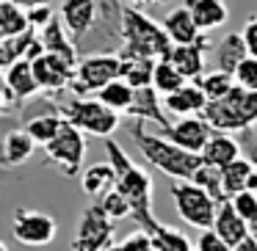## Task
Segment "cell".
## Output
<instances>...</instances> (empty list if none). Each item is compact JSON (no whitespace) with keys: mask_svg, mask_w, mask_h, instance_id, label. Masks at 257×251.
I'll return each mask as SVG.
<instances>
[{"mask_svg":"<svg viewBox=\"0 0 257 251\" xmlns=\"http://www.w3.org/2000/svg\"><path fill=\"white\" fill-rule=\"evenodd\" d=\"M105 152H108V163L116 171V190L130 201L133 207V221L139 223V229H147V232H155V226L161 221L152 212V193H155V185H152V177L133 163V157L124 152V146L113 138H105Z\"/></svg>","mask_w":257,"mask_h":251,"instance_id":"obj_1","label":"cell"},{"mask_svg":"<svg viewBox=\"0 0 257 251\" xmlns=\"http://www.w3.org/2000/svg\"><path fill=\"white\" fill-rule=\"evenodd\" d=\"M144 124L147 122H139V119H133V124H130L133 144L139 146V152L144 155V160L152 163L158 171H163L166 177H172V179H194V174L199 171V166L205 163L202 155H194V152L177 146L174 141H169L163 133L161 135L147 133Z\"/></svg>","mask_w":257,"mask_h":251,"instance_id":"obj_2","label":"cell"},{"mask_svg":"<svg viewBox=\"0 0 257 251\" xmlns=\"http://www.w3.org/2000/svg\"><path fill=\"white\" fill-rule=\"evenodd\" d=\"M172 39L152 17H147L144 9H124V25H122V45L116 56L122 61L127 58H166L172 53Z\"/></svg>","mask_w":257,"mask_h":251,"instance_id":"obj_3","label":"cell"},{"mask_svg":"<svg viewBox=\"0 0 257 251\" xmlns=\"http://www.w3.org/2000/svg\"><path fill=\"white\" fill-rule=\"evenodd\" d=\"M53 105L58 108L64 119L69 124H75L78 130H83L86 135H97V138H111L116 133V127L122 124V113L111 111L105 102H100L97 97H75V94H58L50 97Z\"/></svg>","mask_w":257,"mask_h":251,"instance_id":"obj_4","label":"cell"},{"mask_svg":"<svg viewBox=\"0 0 257 251\" xmlns=\"http://www.w3.org/2000/svg\"><path fill=\"white\" fill-rule=\"evenodd\" d=\"M202 116L213 124L218 133H246V130L257 127V91H246L235 86V91L224 100L207 102Z\"/></svg>","mask_w":257,"mask_h":251,"instance_id":"obj_5","label":"cell"},{"mask_svg":"<svg viewBox=\"0 0 257 251\" xmlns=\"http://www.w3.org/2000/svg\"><path fill=\"white\" fill-rule=\"evenodd\" d=\"M169 196L174 199V210H177L180 221H185L188 226H196L199 232L216 226V215L221 204L205 188H199L191 179H172Z\"/></svg>","mask_w":257,"mask_h":251,"instance_id":"obj_6","label":"cell"},{"mask_svg":"<svg viewBox=\"0 0 257 251\" xmlns=\"http://www.w3.org/2000/svg\"><path fill=\"white\" fill-rule=\"evenodd\" d=\"M122 78V58L116 53H97V56H80L75 80L69 86V94L91 97L100 94L111 80Z\"/></svg>","mask_w":257,"mask_h":251,"instance_id":"obj_7","label":"cell"},{"mask_svg":"<svg viewBox=\"0 0 257 251\" xmlns=\"http://www.w3.org/2000/svg\"><path fill=\"white\" fill-rule=\"evenodd\" d=\"M47 166H56L64 177H80L86 160V133L75 124H64V130L45 146Z\"/></svg>","mask_w":257,"mask_h":251,"instance_id":"obj_8","label":"cell"},{"mask_svg":"<svg viewBox=\"0 0 257 251\" xmlns=\"http://www.w3.org/2000/svg\"><path fill=\"white\" fill-rule=\"evenodd\" d=\"M113 232H116V223L102 210L100 201L89 204L78 218L72 251H108L113 245Z\"/></svg>","mask_w":257,"mask_h":251,"instance_id":"obj_9","label":"cell"},{"mask_svg":"<svg viewBox=\"0 0 257 251\" xmlns=\"http://www.w3.org/2000/svg\"><path fill=\"white\" fill-rule=\"evenodd\" d=\"M58 234V223L50 212L34 210V207H17L12 218V237L20 245L28 248H42L50 245Z\"/></svg>","mask_w":257,"mask_h":251,"instance_id":"obj_10","label":"cell"},{"mask_svg":"<svg viewBox=\"0 0 257 251\" xmlns=\"http://www.w3.org/2000/svg\"><path fill=\"white\" fill-rule=\"evenodd\" d=\"M34 64V75L39 80V89L42 94L47 97H58V94H67L69 86L75 80V69L69 61H64L61 56H53V53H42Z\"/></svg>","mask_w":257,"mask_h":251,"instance_id":"obj_11","label":"cell"},{"mask_svg":"<svg viewBox=\"0 0 257 251\" xmlns=\"http://www.w3.org/2000/svg\"><path fill=\"white\" fill-rule=\"evenodd\" d=\"M169 141H174L177 146L194 152V155H202V149L207 146V141L213 138V124L207 122L205 116H185V119H177L172 122V127L161 130Z\"/></svg>","mask_w":257,"mask_h":251,"instance_id":"obj_12","label":"cell"},{"mask_svg":"<svg viewBox=\"0 0 257 251\" xmlns=\"http://www.w3.org/2000/svg\"><path fill=\"white\" fill-rule=\"evenodd\" d=\"M3 89L12 91L14 100L20 102V108H23L25 102L36 100V94H42V89H39V80H36V75H34V64L23 58V61L6 67L3 69Z\"/></svg>","mask_w":257,"mask_h":251,"instance_id":"obj_13","label":"cell"},{"mask_svg":"<svg viewBox=\"0 0 257 251\" xmlns=\"http://www.w3.org/2000/svg\"><path fill=\"white\" fill-rule=\"evenodd\" d=\"M210 47H213L210 39L205 36V39L196 42V45H174L166 58L180 69V75H183L188 83H196V80L205 75V53L210 50Z\"/></svg>","mask_w":257,"mask_h":251,"instance_id":"obj_14","label":"cell"},{"mask_svg":"<svg viewBox=\"0 0 257 251\" xmlns=\"http://www.w3.org/2000/svg\"><path fill=\"white\" fill-rule=\"evenodd\" d=\"M130 119H139V122H155L158 130H166L172 127V119H169V111L163 105V97L158 94L152 86L147 89H136V100L130 105V111L124 113Z\"/></svg>","mask_w":257,"mask_h":251,"instance_id":"obj_15","label":"cell"},{"mask_svg":"<svg viewBox=\"0 0 257 251\" xmlns=\"http://www.w3.org/2000/svg\"><path fill=\"white\" fill-rule=\"evenodd\" d=\"M45 50V42H42L39 31H25L23 36H14V39H3L0 42V67L6 69L17 61H36Z\"/></svg>","mask_w":257,"mask_h":251,"instance_id":"obj_16","label":"cell"},{"mask_svg":"<svg viewBox=\"0 0 257 251\" xmlns=\"http://www.w3.org/2000/svg\"><path fill=\"white\" fill-rule=\"evenodd\" d=\"M58 17L64 20V25H67L72 42L80 45V42L86 39V34L91 31V25H94L97 6H94V0H64Z\"/></svg>","mask_w":257,"mask_h":251,"instance_id":"obj_17","label":"cell"},{"mask_svg":"<svg viewBox=\"0 0 257 251\" xmlns=\"http://www.w3.org/2000/svg\"><path fill=\"white\" fill-rule=\"evenodd\" d=\"M163 31L169 34L172 45H196L202 42L207 34H202L199 25H196L194 14H191L188 6H180V9H172V12L163 17Z\"/></svg>","mask_w":257,"mask_h":251,"instance_id":"obj_18","label":"cell"},{"mask_svg":"<svg viewBox=\"0 0 257 251\" xmlns=\"http://www.w3.org/2000/svg\"><path fill=\"white\" fill-rule=\"evenodd\" d=\"M207 97L205 91H202L199 83H185L183 89H177L174 94L163 97V105H166V111L172 113V116L177 119H185V116H202L207 108Z\"/></svg>","mask_w":257,"mask_h":251,"instance_id":"obj_19","label":"cell"},{"mask_svg":"<svg viewBox=\"0 0 257 251\" xmlns=\"http://www.w3.org/2000/svg\"><path fill=\"white\" fill-rule=\"evenodd\" d=\"M238 157H243V146H240L238 135L232 133H213V138L207 141V146L202 149V160L207 166H216V168H224L229 163H235Z\"/></svg>","mask_w":257,"mask_h":251,"instance_id":"obj_20","label":"cell"},{"mask_svg":"<svg viewBox=\"0 0 257 251\" xmlns=\"http://www.w3.org/2000/svg\"><path fill=\"white\" fill-rule=\"evenodd\" d=\"M36 141L25 133V127L20 130H9L6 138H3V149H0V163L3 168H20L34 157V149H36Z\"/></svg>","mask_w":257,"mask_h":251,"instance_id":"obj_21","label":"cell"},{"mask_svg":"<svg viewBox=\"0 0 257 251\" xmlns=\"http://www.w3.org/2000/svg\"><path fill=\"white\" fill-rule=\"evenodd\" d=\"M39 36H42V42H45V50L47 53L61 56L64 61H69L72 67H78V61H80L78 45L72 42V36H69V31H67V25H64L61 17H56L45 31H39Z\"/></svg>","mask_w":257,"mask_h":251,"instance_id":"obj_22","label":"cell"},{"mask_svg":"<svg viewBox=\"0 0 257 251\" xmlns=\"http://www.w3.org/2000/svg\"><path fill=\"white\" fill-rule=\"evenodd\" d=\"M246 58H249V50H246L243 34H227L213 47V61H216V69H221V72L235 75Z\"/></svg>","mask_w":257,"mask_h":251,"instance_id":"obj_23","label":"cell"},{"mask_svg":"<svg viewBox=\"0 0 257 251\" xmlns=\"http://www.w3.org/2000/svg\"><path fill=\"white\" fill-rule=\"evenodd\" d=\"M216 229L218 234H221L224 243H229L232 248H238L240 243H243L246 237L251 234L249 223L243 221V218L238 215V210L232 207V201H224L221 207H218V215H216Z\"/></svg>","mask_w":257,"mask_h":251,"instance_id":"obj_24","label":"cell"},{"mask_svg":"<svg viewBox=\"0 0 257 251\" xmlns=\"http://www.w3.org/2000/svg\"><path fill=\"white\" fill-rule=\"evenodd\" d=\"M47 100H50V97H47ZM50 102H53V100H50ZM64 124H67V119L58 113L56 105H53L50 111H45V113H34V116H31L28 122L23 124V127H25V133H28L39 146H47V144H50V141L64 130Z\"/></svg>","mask_w":257,"mask_h":251,"instance_id":"obj_25","label":"cell"},{"mask_svg":"<svg viewBox=\"0 0 257 251\" xmlns=\"http://www.w3.org/2000/svg\"><path fill=\"white\" fill-rule=\"evenodd\" d=\"M183 6L191 9V14H194L202 34H207L213 28H221L229 20V12H227V3L224 0H183Z\"/></svg>","mask_w":257,"mask_h":251,"instance_id":"obj_26","label":"cell"},{"mask_svg":"<svg viewBox=\"0 0 257 251\" xmlns=\"http://www.w3.org/2000/svg\"><path fill=\"white\" fill-rule=\"evenodd\" d=\"M80 188L91 199H102L108 190L116 188V171H113V166L111 163H94V166L83 168V174H80Z\"/></svg>","mask_w":257,"mask_h":251,"instance_id":"obj_27","label":"cell"},{"mask_svg":"<svg viewBox=\"0 0 257 251\" xmlns=\"http://www.w3.org/2000/svg\"><path fill=\"white\" fill-rule=\"evenodd\" d=\"M254 168L257 166L249 157H238L235 163H229V166L221 168L224 190H227L229 199H232L235 193H240V190H249V179H251V174H254Z\"/></svg>","mask_w":257,"mask_h":251,"instance_id":"obj_28","label":"cell"},{"mask_svg":"<svg viewBox=\"0 0 257 251\" xmlns=\"http://www.w3.org/2000/svg\"><path fill=\"white\" fill-rule=\"evenodd\" d=\"M97 100L105 102V105L116 113H127L130 105H133V100H136V89L124 78H116L97 94Z\"/></svg>","mask_w":257,"mask_h":251,"instance_id":"obj_29","label":"cell"},{"mask_svg":"<svg viewBox=\"0 0 257 251\" xmlns=\"http://www.w3.org/2000/svg\"><path fill=\"white\" fill-rule=\"evenodd\" d=\"M185 83H188V80L180 75V69L174 67L169 58H158L155 75H152V89H155L158 94H161V97H169V94H174L177 89H183Z\"/></svg>","mask_w":257,"mask_h":251,"instance_id":"obj_30","label":"cell"},{"mask_svg":"<svg viewBox=\"0 0 257 251\" xmlns=\"http://www.w3.org/2000/svg\"><path fill=\"white\" fill-rule=\"evenodd\" d=\"M152 234V243L158 251H194L196 240H191L185 232H180L177 226H166V223H158Z\"/></svg>","mask_w":257,"mask_h":251,"instance_id":"obj_31","label":"cell"},{"mask_svg":"<svg viewBox=\"0 0 257 251\" xmlns=\"http://www.w3.org/2000/svg\"><path fill=\"white\" fill-rule=\"evenodd\" d=\"M25 31H31L28 12L3 0V3H0V36H3V39H14V36H23Z\"/></svg>","mask_w":257,"mask_h":251,"instance_id":"obj_32","label":"cell"},{"mask_svg":"<svg viewBox=\"0 0 257 251\" xmlns=\"http://www.w3.org/2000/svg\"><path fill=\"white\" fill-rule=\"evenodd\" d=\"M196 83L202 86V91H205V97L210 102H216V100H224V97H229L235 91V75H229V72H221V69H213V72H207V75H202Z\"/></svg>","mask_w":257,"mask_h":251,"instance_id":"obj_33","label":"cell"},{"mask_svg":"<svg viewBox=\"0 0 257 251\" xmlns=\"http://www.w3.org/2000/svg\"><path fill=\"white\" fill-rule=\"evenodd\" d=\"M155 64V58H127V61H122V78L133 89H147V86H152Z\"/></svg>","mask_w":257,"mask_h":251,"instance_id":"obj_34","label":"cell"},{"mask_svg":"<svg viewBox=\"0 0 257 251\" xmlns=\"http://www.w3.org/2000/svg\"><path fill=\"white\" fill-rule=\"evenodd\" d=\"M191 182H196L199 188H205L207 193L213 196V199L218 201V204H224V201H229L227 190H224V179H221V168L216 166H207V163H202L199 171L194 174V179Z\"/></svg>","mask_w":257,"mask_h":251,"instance_id":"obj_35","label":"cell"},{"mask_svg":"<svg viewBox=\"0 0 257 251\" xmlns=\"http://www.w3.org/2000/svg\"><path fill=\"white\" fill-rule=\"evenodd\" d=\"M102 204V210L108 212V215L113 218V221H122V218H133V207H130V201L124 199L122 193H119L116 188L113 190H108L102 199H97Z\"/></svg>","mask_w":257,"mask_h":251,"instance_id":"obj_36","label":"cell"},{"mask_svg":"<svg viewBox=\"0 0 257 251\" xmlns=\"http://www.w3.org/2000/svg\"><path fill=\"white\" fill-rule=\"evenodd\" d=\"M108 251H158L155 243H152V234L147 229H136L133 234H127L124 240L113 243Z\"/></svg>","mask_w":257,"mask_h":251,"instance_id":"obj_37","label":"cell"},{"mask_svg":"<svg viewBox=\"0 0 257 251\" xmlns=\"http://www.w3.org/2000/svg\"><path fill=\"white\" fill-rule=\"evenodd\" d=\"M229 201H232V207L238 210V215L243 218L246 223L257 221V193L254 190H240V193H235Z\"/></svg>","mask_w":257,"mask_h":251,"instance_id":"obj_38","label":"cell"},{"mask_svg":"<svg viewBox=\"0 0 257 251\" xmlns=\"http://www.w3.org/2000/svg\"><path fill=\"white\" fill-rule=\"evenodd\" d=\"M235 83L246 91H257V58L249 56L235 72Z\"/></svg>","mask_w":257,"mask_h":251,"instance_id":"obj_39","label":"cell"},{"mask_svg":"<svg viewBox=\"0 0 257 251\" xmlns=\"http://www.w3.org/2000/svg\"><path fill=\"white\" fill-rule=\"evenodd\" d=\"M196 251H235V248L229 243H224L216 229H205L196 237Z\"/></svg>","mask_w":257,"mask_h":251,"instance_id":"obj_40","label":"cell"},{"mask_svg":"<svg viewBox=\"0 0 257 251\" xmlns=\"http://www.w3.org/2000/svg\"><path fill=\"white\" fill-rule=\"evenodd\" d=\"M53 20H56V12H53L50 0H47V3H39V6H34L28 12V23H31V28H34V31H45Z\"/></svg>","mask_w":257,"mask_h":251,"instance_id":"obj_41","label":"cell"},{"mask_svg":"<svg viewBox=\"0 0 257 251\" xmlns=\"http://www.w3.org/2000/svg\"><path fill=\"white\" fill-rule=\"evenodd\" d=\"M240 34H243V42H246V50H249V56L257 58V17H254V14L246 20V25L240 28Z\"/></svg>","mask_w":257,"mask_h":251,"instance_id":"obj_42","label":"cell"},{"mask_svg":"<svg viewBox=\"0 0 257 251\" xmlns=\"http://www.w3.org/2000/svg\"><path fill=\"white\" fill-rule=\"evenodd\" d=\"M6 3H14V6L25 9V12H31L34 6H39V3H47V0H6Z\"/></svg>","mask_w":257,"mask_h":251,"instance_id":"obj_43","label":"cell"},{"mask_svg":"<svg viewBox=\"0 0 257 251\" xmlns=\"http://www.w3.org/2000/svg\"><path fill=\"white\" fill-rule=\"evenodd\" d=\"M136 9H147V6H163V3H169V0H130Z\"/></svg>","mask_w":257,"mask_h":251,"instance_id":"obj_44","label":"cell"},{"mask_svg":"<svg viewBox=\"0 0 257 251\" xmlns=\"http://www.w3.org/2000/svg\"><path fill=\"white\" fill-rule=\"evenodd\" d=\"M235 251H257V240H254V237H251V234H249V237H246V240H243V243H240V245H238V248H235Z\"/></svg>","mask_w":257,"mask_h":251,"instance_id":"obj_45","label":"cell"},{"mask_svg":"<svg viewBox=\"0 0 257 251\" xmlns=\"http://www.w3.org/2000/svg\"><path fill=\"white\" fill-rule=\"evenodd\" d=\"M249 190L257 193V168H254V174H251V179H249Z\"/></svg>","mask_w":257,"mask_h":251,"instance_id":"obj_46","label":"cell"},{"mask_svg":"<svg viewBox=\"0 0 257 251\" xmlns=\"http://www.w3.org/2000/svg\"><path fill=\"white\" fill-rule=\"evenodd\" d=\"M194 251H196V248H194Z\"/></svg>","mask_w":257,"mask_h":251,"instance_id":"obj_47","label":"cell"}]
</instances>
